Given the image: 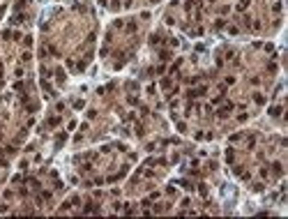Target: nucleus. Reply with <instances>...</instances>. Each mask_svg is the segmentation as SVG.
Masks as SVG:
<instances>
[{"mask_svg": "<svg viewBox=\"0 0 288 219\" xmlns=\"http://www.w3.org/2000/svg\"><path fill=\"white\" fill-rule=\"evenodd\" d=\"M161 88H171V79H164L161 81Z\"/></svg>", "mask_w": 288, "mask_h": 219, "instance_id": "19", "label": "nucleus"}, {"mask_svg": "<svg viewBox=\"0 0 288 219\" xmlns=\"http://www.w3.org/2000/svg\"><path fill=\"white\" fill-rule=\"evenodd\" d=\"M254 102H256V104H265V97H263V95H256Z\"/></svg>", "mask_w": 288, "mask_h": 219, "instance_id": "13", "label": "nucleus"}, {"mask_svg": "<svg viewBox=\"0 0 288 219\" xmlns=\"http://www.w3.org/2000/svg\"><path fill=\"white\" fill-rule=\"evenodd\" d=\"M272 171H274L277 175H281V164H279V161H274V164H272Z\"/></svg>", "mask_w": 288, "mask_h": 219, "instance_id": "7", "label": "nucleus"}, {"mask_svg": "<svg viewBox=\"0 0 288 219\" xmlns=\"http://www.w3.org/2000/svg\"><path fill=\"white\" fill-rule=\"evenodd\" d=\"M279 113H281V106H270V115L272 118H277Z\"/></svg>", "mask_w": 288, "mask_h": 219, "instance_id": "4", "label": "nucleus"}, {"mask_svg": "<svg viewBox=\"0 0 288 219\" xmlns=\"http://www.w3.org/2000/svg\"><path fill=\"white\" fill-rule=\"evenodd\" d=\"M0 72H2V63H0Z\"/></svg>", "mask_w": 288, "mask_h": 219, "instance_id": "23", "label": "nucleus"}, {"mask_svg": "<svg viewBox=\"0 0 288 219\" xmlns=\"http://www.w3.org/2000/svg\"><path fill=\"white\" fill-rule=\"evenodd\" d=\"M198 191H201L203 196H207V185H198Z\"/></svg>", "mask_w": 288, "mask_h": 219, "instance_id": "14", "label": "nucleus"}, {"mask_svg": "<svg viewBox=\"0 0 288 219\" xmlns=\"http://www.w3.org/2000/svg\"><path fill=\"white\" fill-rule=\"evenodd\" d=\"M83 212H99V208H97L95 203H88V205L83 208Z\"/></svg>", "mask_w": 288, "mask_h": 219, "instance_id": "3", "label": "nucleus"}, {"mask_svg": "<svg viewBox=\"0 0 288 219\" xmlns=\"http://www.w3.org/2000/svg\"><path fill=\"white\" fill-rule=\"evenodd\" d=\"M251 189H254V191H263V185H260V182H256V185H254Z\"/></svg>", "mask_w": 288, "mask_h": 219, "instance_id": "22", "label": "nucleus"}, {"mask_svg": "<svg viewBox=\"0 0 288 219\" xmlns=\"http://www.w3.org/2000/svg\"><path fill=\"white\" fill-rule=\"evenodd\" d=\"M58 122H60V118H58V115H53V118L49 120V125H51V127H56V125H58Z\"/></svg>", "mask_w": 288, "mask_h": 219, "instance_id": "11", "label": "nucleus"}, {"mask_svg": "<svg viewBox=\"0 0 288 219\" xmlns=\"http://www.w3.org/2000/svg\"><path fill=\"white\" fill-rule=\"evenodd\" d=\"M127 30H129V32L136 30V23H134V21H129V23H127Z\"/></svg>", "mask_w": 288, "mask_h": 219, "instance_id": "18", "label": "nucleus"}, {"mask_svg": "<svg viewBox=\"0 0 288 219\" xmlns=\"http://www.w3.org/2000/svg\"><path fill=\"white\" fill-rule=\"evenodd\" d=\"M30 58H32L30 53H23V56H21V63H28V60H30Z\"/></svg>", "mask_w": 288, "mask_h": 219, "instance_id": "20", "label": "nucleus"}, {"mask_svg": "<svg viewBox=\"0 0 288 219\" xmlns=\"http://www.w3.org/2000/svg\"><path fill=\"white\" fill-rule=\"evenodd\" d=\"M226 161L233 164V150H226Z\"/></svg>", "mask_w": 288, "mask_h": 219, "instance_id": "12", "label": "nucleus"}, {"mask_svg": "<svg viewBox=\"0 0 288 219\" xmlns=\"http://www.w3.org/2000/svg\"><path fill=\"white\" fill-rule=\"evenodd\" d=\"M159 60H168V51H161V53H159Z\"/></svg>", "mask_w": 288, "mask_h": 219, "instance_id": "21", "label": "nucleus"}, {"mask_svg": "<svg viewBox=\"0 0 288 219\" xmlns=\"http://www.w3.org/2000/svg\"><path fill=\"white\" fill-rule=\"evenodd\" d=\"M2 152H5V155H14V152H16V148H12V145H7V148H5Z\"/></svg>", "mask_w": 288, "mask_h": 219, "instance_id": "10", "label": "nucleus"}, {"mask_svg": "<svg viewBox=\"0 0 288 219\" xmlns=\"http://www.w3.org/2000/svg\"><path fill=\"white\" fill-rule=\"evenodd\" d=\"M23 44H26V46H32V37H30V35H28V37H23Z\"/></svg>", "mask_w": 288, "mask_h": 219, "instance_id": "17", "label": "nucleus"}, {"mask_svg": "<svg viewBox=\"0 0 288 219\" xmlns=\"http://www.w3.org/2000/svg\"><path fill=\"white\" fill-rule=\"evenodd\" d=\"M12 23H14V26H19V23H23V14H16V16L12 19Z\"/></svg>", "mask_w": 288, "mask_h": 219, "instance_id": "6", "label": "nucleus"}, {"mask_svg": "<svg viewBox=\"0 0 288 219\" xmlns=\"http://www.w3.org/2000/svg\"><path fill=\"white\" fill-rule=\"evenodd\" d=\"M127 102H129V104H131V106H136V104H138V99H136V97H131V95H129V97H127Z\"/></svg>", "mask_w": 288, "mask_h": 219, "instance_id": "16", "label": "nucleus"}, {"mask_svg": "<svg viewBox=\"0 0 288 219\" xmlns=\"http://www.w3.org/2000/svg\"><path fill=\"white\" fill-rule=\"evenodd\" d=\"M39 72H42V76H44V79H46V76H51V69H46V67H42Z\"/></svg>", "mask_w": 288, "mask_h": 219, "instance_id": "15", "label": "nucleus"}, {"mask_svg": "<svg viewBox=\"0 0 288 219\" xmlns=\"http://www.w3.org/2000/svg\"><path fill=\"white\" fill-rule=\"evenodd\" d=\"M83 106H85V102H83V99H76V102H74V108H78V111H81Z\"/></svg>", "mask_w": 288, "mask_h": 219, "instance_id": "8", "label": "nucleus"}, {"mask_svg": "<svg viewBox=\"0 0 288 219\" xmlns=\"http://www.w3.org/2000/svg\"><path fill=\"white\" fill-rule=\"evenodd\" d=\"M150 44H161V37L159 35H152V37H150Z\"/></svg>", "mask_w": 288, "mask_h": 219, "instance_id": "9", "label": "nucleus"}, {"mask_svg": "<svg viewBox=\"0 0 288 219\" xmlns=\"http://www.w3.org/2000/svg\"><path fill=\"white\" fill-rule=\"evenodd\" d=\"M230 111H233V104H230V102H228V104H226V106H221V108H219V111H217V115H219V118H226V115H228V113H230Z\"/></svg>", "mask_w": 288, "mask_h": 219, "instance_id": "1", "label": "nucleus"}, {"mask_svg": "<svg viewBox=\"0 0 288 219\" xmlns=\"http://www.w3.org/2000/svg\"><path fill=\"white\" fill-rule=\"evenodd\" d=\"M65 79H67L65 69H56V81H58V83H65Z\"/></svg>", "mask_w": 288, "mask_h": 219, "instance_id": "2", "label": "nucleus"}, {"mask_svg": "<svg viewBox=\"0 0 288 219\" xmlns=\"http://www.w3.org/2000/svg\"><path fill=\"white\" fill-rule=\"evenodd\" d=\"M65 138H67V134H60V136L56 138V148H60V145H62V143H65Z\"/></svg>", "mask_w": 288, "mask_h": 219, "instance_id": "5", "label": "nucleus"}]
</instances>
